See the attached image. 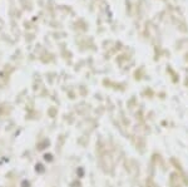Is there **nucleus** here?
<instances>
[{"label": "nucleus", "instance_id": "3", "mask_svg": "<svg viewBox=\"0 0 188 187\" xmlns=\"http://www.w3.org/2000/svg\"><path fill=\"white\" fill-rule=\"evenodd\" d=\"M41 167H43L41 165H38V166H37V170H39V171H43V168H41Z\"/></svg>", "mask_w": 188, "mask_h": 187}, {"label": "nucleus", "instance_id": "1", "mask_svg": "<svg viewBox=\"0 0 188 187\" xmlns=\"http://www.w3.org/2000/svg\"><path fill=\"white\" fill-rule=\"evenodd\" d=\"M50 157H51V156H50V154H45V159H46V161H48V159H49V161H50V159H51V158H50Z\"/></svg>", "mask_w": 188, "mask_h": 187}, {"label": "nucleus", "instance_id": "2", "mask_svg": "<svg viewBox=\"0 0 188 187\" xmlns=\"http://www.w3.org/2000/svg\"><path fill=\"white\" fill-rule=\"evenodd\" d=\"M23 187H29V183H28L26 181H24V182H23Z\"/></svg>", "mask_w": 188, "mask_h": 187}]
</instances>
